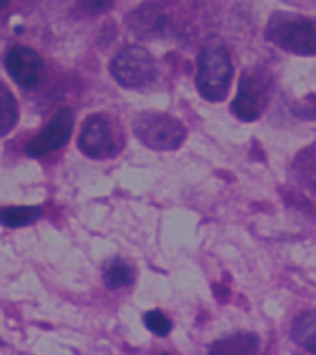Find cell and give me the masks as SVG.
Segmentation results:
<instances>
[{
	"instance_id": "1",
	"label": "cell",
	"mask_w": 316,
	"mask_h": 355,
	"mask_svg": "<svg viewBox=\"0 0 316 355\" xmlns=\"http://www.w3.org/2000/svg\"><path fill=\"white\" fill-rule=\"evenodd\" d=\"M266 39L298 55L316 54V21L298 13H274L266 26Z\"/></svg>"
},
{
	"instance_id": "2",
	"label": "cell",
	"mask_w": 316,
	"mask_h": 355,
	"mask_svg": "<svg viewBox=\"0 0 316 355\" xmlns=\"http://www.w3.org/2000/svg\"><path fill=\"white\" fill-rule=\"evenodd\" d=\"M233 78V65L229 54L222 46H209L202 50L198 58L196 87L209 102H222L229 93Z\"/></svg>"
},
{
	"instance_id": "3",
	"label": "cell",
	"mask_w": 316,
	"mask_h": 355,
	"mask_svg": "<svg viewBox=\"0 0 316 355\" xmlns=\"http://www.w3.org/2000/svg\"><path fill=\"white\" fill-rule=\"evenodd\" d=\"M124 137L119 124L111 116L96 113L83 122L78 146L91 159H107L122 150Z\"/></svg>"
},
{
	"instance_id": "4",
	"label": "cell",
	"mask_w": 316,
	"mask_h": 355,
	"mask_svg": "<svg viewBox=\"0 0 316 355\" xmlns=\"http://www.w3.org/2000/svg\"><path fill=\"white\" fill-rule=\"evenodd\" d=\"M133 132L152 150H176L187 137V130L176 116L166 113H141L133 122Z\"/></svg>"
},
{
	"instance_id": "5",
	"label": "cell",
	"mask_w": 316,
	"mask_h": 355,
	"mask_svg": "<svg viewBox=\"0 0 316 355\" xmlns=\"http://www.w3.org/2000/svg\"><path fill=\"white\" fill-rule=\"evenodd\" d=\"M111 76L122 87L139 89L148 85L155 78V61L143 46H126L113 58L109 65Z\"/></svg>"
},
{
	"instance_id": "6",
	"label": "cell",
	"mask_w": 316,
	"mask_h": 355,
	"mask_svg": "<svg viewBox=\"0 0 316 355\" xmlns=\"http://www.w3.org/2000/svg\"><path fill=\"white\" fill-rule=\"evenodd\" d=\"M72 124L74 121L71 110H60L52 116V121L26 144V154L30 157H43L65 146L71 139Z\"/></svg>"
},
{
	"instance_id": "7",
	"label": "cell",
	"mask_w": 316,
	"mask_h": 355,
	"mask_svg": "<svg viewBox=\"0 0 316 355\" xmlns=\"http://www.w3.org/2000/svg\"><path fill=\"white\" fill-rule=\"evenodd\" d=\"M266 105V83L261 74L252 71L244 72L238 85L237 98L233 100L231 111L244 122L257 121Z\"/></svg>"
},
{
	"instance_id": "8",
	"label": "cell",
	"mask_w": 316,
	"mask_h": 355,
	"mask_svg": "<svg viewBox=\"0 0 316 355\" xmlns=\"http://www.w3.org/2000/svg\"><path fill=\"white\" fill-rule=\"evenodd\" d=\"M6 69L17 85L22 89H33L43 78V60L35 50L28 46H15L6 55Z\"/></svg>"
},
{
	"instance_id": "9",
	"label": "cell",
	"mask_w": 316,
	"mask_h": 355,
	"mask_svg": "<svg viewBox=\"0 0 316 355\" xmlns=\"http://www.w3.org/2000/svg\"><path fill=\"white\" fill-rule=\"evenodd\" d=\"M294 343L316 354V311H305L292 322L290 329Z\"/></svg>"
},
{
	"instance_id": "10",
	"label": "cell",
	"mask_w": 316,
	"mask_h": 355,
	"mask_svg": "<svg viewBox=\"0 0 316 355\" xmlns=\"http://www.w3.org/2000/svg\"><path fill=\"white\" fill-rule=\"evenodd\" d=\"M259 349V337L254 333H237L211 344L215 354H255Z\"/></svg>"
},
{
	"instance_id": "11",
	"label": "cell",
	"mask_w": 316,
	"mask_h": 355,
	"mask_svg": "<svg viewBox=\"0 0 316 355\" xmlns=\"http://www.w3.org/2000/svg\"><path fill=\"white\" fill-rule=\"evenodd\" d=\"M41 215L43 209L39 205H13L0 211V224L8 227H22L33 224Z\"/></svg>"
},
{
	"instance_id": "12",
	"label": "cell",
	"mask_w": 316,
	"mask_h": 355,
	"mask_svg": "<svg viewBox=\"0 0 316 355\" xmlns=\"http://www.w3.org/2000/svg\"><path fill=\"white\" fill-rule=\"evenodd\" d=\"M19 121V105L4 82H0V135H6Z\"/></svg>"
},
{
	"instance_id": "13",
	"label": "cell",
	"mask_w": 316,
	"mask_h": 355,
	"mask_svg": "<svg viewBox=\"0 0 316 355\" xmlns=\"http://www.w3.org/2000/svg\"><path fill=\"white\" fill-rule=\"evenodd\" d=\"M104 283L111 291L124 288L133 283V268L124 259H113L104 268Z\"/></svg>"
},
{
	"instance_id": "14",
	"label": "cell",
	"mask_w": 316,
	"mask_h": 355,
	"mask_svg": "<svg viewBox=\"0 0 316 355\" xmlns=\"http://www.w3.org/2000/svg\"><path fill=\"white\" fill-rule=\"evenodd\" d=\"M144 324H146V327H148L150 331L154 333V335H159V337L168 335L172 329L170 320H168V318H166V316L157 309L148 311V313L144 315Z\"/></svg>"
},
{
	"instance_id": "15",
	"label": "cell",
	"mask_w": 316,
	"mask_h": 355,
	"mask_svg": "<svg viewBox=\"0 0 316 355\" xmlns=\"http://www.w3.org/2000/svg\"><path fill=\"white\" fill-rule=\"evenodd\" d=\"M113 6V0H80V8L89 15L104 13Z\"/></svg>"
},
{
	"instance_id": "16",
	"label": "cell",
	"mask_w": 316,
	"mask_h": 355,
	"mask_svg": "<svg viewBox=\"0 0 316 355\" xmlns=\"http://www.w3.org/2000/svg\"><path fill=\"white\" fill-rule=\"evenodd\" d=\"M10 2H11V0H0V10H4L6 6L10 4Z\"/></svg>"
},
{
	"instance_id": "17",
	"label": "cell",
	"mask_w": 316,
	"mask_h": 355,
	"mask_svg": "<svg viewBox=\"0 0 316 355\" xmlns=\"http://www.w3.org/2000/svg\"><path fill=\"white\" fill-rule=\"evenodd\" d=\"M0 344H2V343H0Z\"/></svg>"
}]
</instances>
